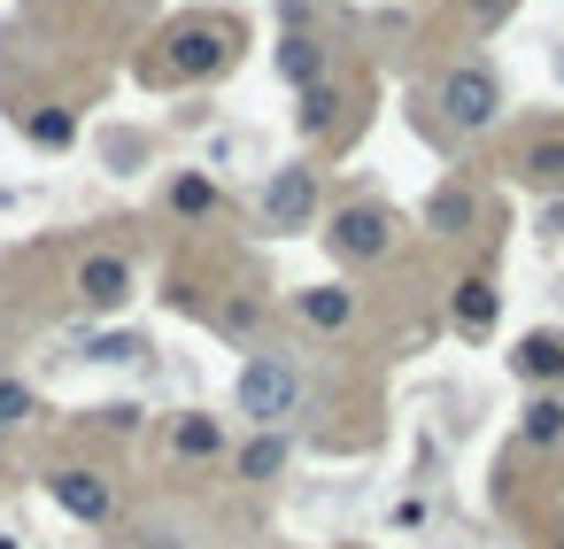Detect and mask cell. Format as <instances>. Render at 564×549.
<instances>
[{
    "instance_id": "obj_15",
    "label": "cell",
    "mask_w": 564,
    "mask_h": 549,
    "mask_svg": "<svg viewBox=\"0 0 564 549\" xmlns=\"http://www.w3.org/2000/svg\"><path fill=\"white\" fill-rule=\"evenodd\" d=\"M225 63V47H217V32H178V71H194V78H209Z\"/></svg>"
},
{
    "instance_id": "obj_17",
    "label": "cell",
    "mask_w": 564,
    "mask_h": 549,
    "mask_svg": "<svg viewBox=\"0 0 564 549\" xmlns=\"http://www.w3.org/2000/svg\"><path fill=\"white\" fill-rule=\"evenodd\" d=\"M140 356H148L140 333H101V341L86 348V364H140Z\"/></svg>"
},
{
    "instance_id": "obj_8",
    "label": "cell",
    "mask_w": 564,
    "mask_h": 549,
    "mask_svg": "<svg viewBox=\"0 0 564 549\" xmlns=\"http://www.w3.org/2000/svg\"><path fill=\"white\" fill-rule=\"evenodd\" d=\"M510 364H518V379H533V387H549V379H564V341H556V333H525Z\"/></svg>"
},
{
    "instance_id": "obj_6",
    "label": "cell",
    "mask_w": 564,
    "mask_h": 549,
    "mask_svg": "<svg viewBox=\"0 0 564 549\" xmlns=\"http://www.w3.org/2000/svg\"><path fill=\"white\" fill-rule=\"evenodd\" d=\"M333 248L356 256V263L364 256H387V209H340L333 217Z\"/></svg>"
},
{
    "instance_id": "obj_20",
    "label": "cell",
    "mask_w": 564,
    "mask_h": 549,
    "mask_svg": "<svg viewBox=\"0 0 564 549\" xmlns=\"http://www.w3.org/2000/svg\"><path fill=\"white\" fill-rule=\"evenodd\" d=\"M24 418H32V387L24 379H0V433L24 426Z\"/></svg>"
},
{
    "instance_id": "obj_24",
    "label": "cell",
    "mask_w": 564,
    "mask_h": 549,
    "mask_svg": "<svg viewBox=\"0 0 564 549\" xmlns=\"http://www.w3.org/2000/svg\"><path fill=\"white\" fill-rule=\"evenodd\" d=\"M148 549H186L178 534H163V526H148Z\"/></svg>"
},
{
    "instance_id": "obj_22",
    "label": "cell",
    "mask_w": 564,
    "mask_h": 549,
    "mask_svg": "<svg viewBox=\"0 0 564 549\" xmlns=\"http://www.w3.org/2000/svg\"><path fill=\"white\" fill-rule=\"evenodd\" d=\"M140 155H148V140H109V163H117V171H132Z\"/></svg>"
},
{
    "instance_id": "obj_12",
    "label": "cell",
    "mask_w": 564,
    "mask_h": 549,
    "mask_svg": "<svg viewBox=\"0 0 564 549\" xmlns=\"http://www.w3.org/2000/svg\"><path fill=\"white\" fill-rule=\"evenodd\" d=\"M286 456H294V449H286V433H256V441L240 449V480H279V472H286Z\"/></svg>"
},
{
    "instance_id": "obj_13",
    "label": "cell",
    "mask_w": 564,
    "mask_h": 549,
    "mask_svg": "<svg viewBox=\"0 0 564 549\" xmlns=\"http://www.w3.org/2000/svg\"><path fill=\"white\" fill-rule=\"evenodd\" d=\"M24 140H32V148H70V140H78V117H70V109H32V117H24Z\"/></svg>"
},
{
    "instance_id": "obj_23",
    "label": "cell",
    "mask_w": 564,
    "mask_h": 549,
    "mask_svg": "<svg viewBox=\"0 0 564 549\" xmlns=\"http://www.w3.org/2000/svg\"><path fill=\"white\" fill-rule=\"evenodd\" d=\"M533 179H564V148H533Z\"/></svg>"
},
{
    "instance_id": "obj_18",
    "label": "cell",
    "mask_w": 564,
    "mask_h": 549,
    "mask_svg": "<svg viewBox=\"0 0 564 549\" xmlns=\"http://www.w3.org/2000/svg\"><path fill=\"white\" fill-rule=\"evenodd\" d=\"M171 441H178V456H217V441H225V433H217V418H178V433H171Z\"/></svg>"
},
{
    "instance_id": "obj_11",
    "label": "cell",
    "mask_w": 564,
    "mask_h": 549,
    "mask_svg": "<svg viewBox=\"0 0 564 549\" xmlns=\"http://www.w3.org/2000/svg\"><path fill=\"white\" fill-rule=\"evenodd\" d=\"M279 71H286L294 86H325V47L294 32V40H279Z\"/></svg>"
},
{
    "instance_id": "obj_7",
    "label": "cell",
    "mask_w": 564,
    "mask_h": 549,
    "mask_svg": "<svg viewBox=\"0 0 564 549\" xmlns=\"http://www.w3.org/2000/svg\"><path fill=\"white\" fill-rule=\"evenodd\" d=\"M294 310H302L317 333H340V325L356 317V294H348V287H302V294H294Z\"/></svg>"
},
{
    "instance_id": "obj_2",
    "label": "cell",
    "mask_w": 564,
    "mask_h": 549,
    "mask_svg": "<svg viewBox=\"0 0 564 549\" xmlns=\"http://www.w3.org/2000/svg\"><path fill=\"white\" fill-rule=\"evenodd\" d=\"M441 117H448L456 132H487V125L502 117V86H495V71H487V63H456V71L441 78Z\"/></svg>"
},
{
    "instance_id": "obj_10",
    "label": "cell",
    "mask_w": 564,
    "mask_h": 549,
    "mask_svg": "<svg viewBox=\"0 0 564 549\" xmlns=\"http://www.w3.org/2000/svg\"><path fill=\"white\" fill-rule=\"evenodd\" d=\"M495 317H502V294H495V279H464V287H456V325H464V333H487Z\"/></svg>"
},
{
    "instance_id": "obj_9",
    "label": "cell",
    "mask_w": 564,
    "mask_h": 549,
    "mask_svg": "<svg viewBox=\"0 0 564 549\" xmlns=\"http://www.w3.org/2000/svg\"><path fill=\"white\" fill-rule=\"evenodd\" d=\"M518 433H525V449H556L564 441V395H533L518 410Z\"/></svg>"
},
{
    "instance_id": "obj_5",
    "label": "cell",
    "mask_w": 564,
    "mask_h": 549,
    "mask_svg": "<svg viewBox=\"0 0 564 549\" xmlns=\"http://www.w3.org/2000/svg\"><path fill=\"white\" fill-rule=\"evenodd\" d=\"M78 302L101 310V317L124 310V302H132V263H124V256H86V263H78Z\"/></svg>"
},
{
    "instance_id": "obj_4",
    "label": "cell",
    "mask_w": 564,
    "mask_h": 549,
    "mask_svg": "<svg viewBox=\"0 0 564 549\" xmlns=\"http://www.w3.org/2000/svg\"><path fill=\"white\" fill-rule=\"evenodd\" d=\"M47 495H55V510H70V518H86V526H101L109 518V480L94 472V464H70V472H47Z\"/></svg>"
},
{
    "instance_id": "obj_1",
    "label": "cell",
    "mask_w": 564,
    "mask_h": 549,
    "mask_svg": "<svg viewBox=\"0 0 564 549\" xmlns=\"http://www.w3.org/2000/svg\"><path fill=\"white\" fill-rule=\"evenodd\" d=\"M232 402H240V418H248V426L279 433V426L302 410V372H294V356H286V348H263V356H248V364H240V387H232Z\"/></svg>"
},
{
    "instance_id": "obj_21",
    "label": "cell",
    "mask_w": 564,
    "mask_h": 549,
    "mask_svg": "<svg viewBox=\"0 0 564 549\" xmlns=\"http://www.w3.org/2000/svg\"><path fill=\"white\" fill-rule=\"evenodd\" d=\"M94 418H101L109 433H132V426H140V402H109V410H94Z\"/></svg>"
},
{
    "instance_id": "obj_14",
    "label": "cell",
    "mask_w": 564,
    "mask_h": 549,
    "mask_svg": "<svg viewBox=\"0 0 564 549\" xmlns=\"http://www.w3.org/2000/svg\"><path fill=\"white\" fill-rule=\"evenodd\" d=\"M425 225H433V233H464V225H471V194H464V186H441V194L425 202Z\"/></svg>"
},
{
    "instance_id": "obj_16",
    "label": "cell",
    "mask_w": 564,
    "mask_h": 549,
    "mask_svg": "<svg viewBox=\"0 0 564 549\" xmlns=\"http://www.w3.org/2000/svg\"><path fill=\"white\" fill-rule=\"evenodd\" d=\"M171 209H178V217H209V209H217V186H209L202 171H186V179L171 186Z\"/></svg>"
},
{
    "instance_id": "obj_3",
    "label": "cell",
    "mask_w": 564,
    "mask_h": 549,
    "mask_svg": "<svg viewBox=\"0 0 564 549\" xmlns=\"http://www.w3.org/2000/svg\"><path fill=\"white\" fill-rule=\"evenodd\" d=\"M310 217H317V171H271V186H263V225L302 233Z\"/></svg>"
},
{
    "instance_id": "obj_25",
    "label": "cell",
    "mask_w": 564,
    "mask_h": 549,
    "mask_svg": "<svg viewBox=\"0 0 564 549\" xmlns=\"http://www.w3.org/2000/svg\"><path fill=\"white\" fill-rule=\"evenodd\" d=\"M0 549H24V541H17V534H0Z\"/></svg>"
},
{
    "instance_id": "obj_19",
    "label": "cell",
    "mask_w": 564,
    "mask_h": 549,
    "mask_svg": "<svg viewBox=\"0 0 564 549\" xmlns=\"http://www.w3.org/2000/svg\"><path fill=\"white\" fill-rule=\"evenodd\" d=\"M333 109H340V101H333V86H302V132H325V125H333Z\"/></svg>"
}]
</instances>
